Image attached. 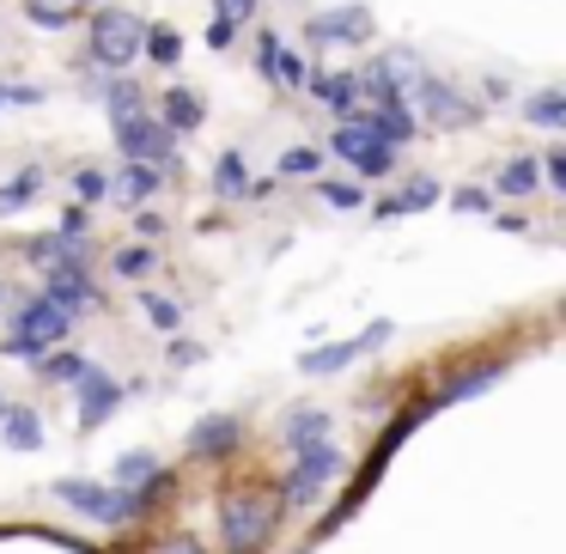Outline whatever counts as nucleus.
Listing matches in <instances>:
<instances>
[{
  "label": "nucleus",
  "mask_w": 566,
  "mask_h": 554,
  "mask_svg": "<svg viewBox=\"0 0 566 554\" xmlns=\"http://www.w3.org/2000/svg\"><path fill=\"white\" fill-rule=\"evenodd\" d=\"M165 554H208L201 542H177V548H165Z\"/></svg>",
  "instance_id": "nucleus-40"
},
{
  "label": "nucleus",
  "mask_w": 566,
  "mask_h": 554,
  "mask_svg": "<svg viewBox=\"0 0 566 554\" xmlns=\"http://www.w3.org/2000/svg\"><path fill=\"white\" fill-rule=\"evenodd\" d=\"M0 98H7V86H0Z\"/></svg>",
  "instance_id": "nucleus-43"
},
{
  "label": "nucleus",
  "mask_w": 566,
  "mask_h": 554,
  "mask_svg": "<svg viewBox=\"0 0 566 554\" xmlns=\"http://www.w3.org/2000/svg\"><path fill=\"white\" fill-rule=\"evenodd\" d=\"M305 86L317 92V104H329L335 116H354L359 111V86H354V74H323V67H305Z\"/></svg>",
  "instance_id": "nucleus-11"
},
{
  "label": "nucleus",
  "mask_w": 566,
  "mask_h": 554,
  "mask_svg": "<svg viewBox=\"0 0 566 554\" xmlns=\"http://www.w3.org/2000/svg\"><path fill=\"white\" fill-rule=\"evenodd\" d=\"M55 493H62V500L74 505V512H86L92 524H98V512H104V488H98V481H80V475H62V481H55Z\"/></svg>",
  "instance_id": "nucleus-22"
},
{
  "label": "nucleus",
  "mask_w": 566,
  "mask_h": 554,
  "mask_svg": "<svg viewBox=\"0 0 566 554\" xmlns=\"http://www.w3.org/2000/svg\"><path fill=\"white\" fill-rule=\"evenodd\" d=\"M323 159H329L323 147H286L281 153V171L286 177H323Z\"/></svg>",
  "instance_id": "nucleus-28"
},
{
  "label": "nucleus",
  "mask_w": 566,
  "mask_h": 554,
  "mask_svg": "<svg viewBox=\"0 0 566 554\" xmlns=\"http://www.w3.org/2000/svg\"><path fill=\"white\" fill-rule=\"evenodd\" d=\"M140 38H147V25L128 7H98L92 13V62L104 74H128L140 62Z\"/></svg>",
  "instance_id": "nucleus-2"
},
{
  "label": "nucleus",
  "mask_w": 566,
  "mask_h": 554,
  "mask_svg": "<svg viewBox=\"0 0 566 554\" xmlns=\"http://www.w3.org/2000/svg\"><path fill=\"white\" fill-rule=\"evenodd\" d=\"M274 524H281V500L269 488H238L220 500V536L232 554H256L274 536Z\"/></svg>",
  "instance_id": "nucleus-1"
},
{
  "label": "nucleus",
  "mask_w": 566,
  "mask_h": 554,
  "mask_svg": "<svg viewBox=\"0 0 566 554\" xmlns=\"http://www.w3.org/2000/svg\"><path fill=\"white\" fill-rule=\"evenodd\" d=\"M250 13H256V0H213V19H226V25H244Z\"/></svg>",
  "instance_id": "nucleus-34"
},
{
  "label": "nucleus",
  "mask_w": 566,
  "mask_h": 554,
  "mask_svg": "<svg viewBox=\"0 0 566 554\" xmlns=\"http://www.w3.org/2000/svg\"><path fill=\"white\" fill-rule=\"evenodd\" d=\"M311 43H371V7H342V13H317L305 25Z\"/></svg>",
  "instance_id": "nucleus-7"
},
{
  "label": "nucleus",
  "mask_w": 566,
  "mask_h": 554,
  "mask_svg": "<svg viewBox=\"0 0 566 554\" xmlns=\"http://www.w3.org/2000/svg\"><path fill=\"white\" fill-rule=\"evenodd\" d=\"M104 104H111V123H128V116H147V86L128 74H116L111 86H104Z\"/></svg>",
  "instance_id": "nucleus-17"
},
{
  "label": "nucleus",
  "mask_w": 566,
  "mask_h": 554,
  "mask_svg": "<svg viewBox=\"0 0 566 554\" xmlns=\"http://www.w3.org/2000/svg\"><path fill=\"white\" fill-rule=\"evenodd\" d=\"M140 55H147V62H159V67H177V62H184V31L147 25V38H140Z\"/></svg>",
  "instance_id": "nucleus-19"
},
{
  "label": "nucleus",
  "mask_w": 566,
  "mask_h": 554,
  "mask_svg": "<svg viewBox=\"0 0 566 554\" xmlns=\"http://www.w3.org/2000/svg\"><path fill=\"white\" fill-rule=\"evenodd\" d=\"M524 116H530V123H536V128H566V92H536V98H530L524 104Z\"/></svg>",
  "instance_id": "nucleus-25"
},
{
  "label": "nucleus",
  "mask_w": 566,
  "mask_h": 554,
  "mask_svg": "<svg viewBox=\"0 0 566 554\" xmlns=\"http://www.w3.org/2000/svg\"><path fill=\"white\" fill-rule=\"evenodd\" d=\"M213 189H220V196H250V171H244V153H232L226 147L220 159H213Z\"/></svg>",
  "instance_id": "nucleus-21"
},
{
  "label": "nucleus",
  "mask_w": 566,
  "mask_h": 554,
  "mask_svg": "<svg viewBox=\"0 0 566 554\" xmlns=\"http://www.w3.org/2000/svg\"><path fill=\"white\" fill-rule=\"evenodd\" d=\"M38 196H43V171H19V177H7V184H0V213L31 208Z\"/></svg>",
  "instance_id": "nucleus-23"
},
{
  "label": "nucleus",
  "mask_w": 566,
  "mask_h": 554,
  "mask_svg": "<svg viewBox=\"0 0 566 554\" xmlns=\"http://www.w3.org/2000/svg\"><path fill=\"white\" fill-rule=\"evenodd\" d=\"M317 184H323V201H329L335 213H354L359 201H366V196H359V184H347V177H317Z\"/></svg>",
  "instance_id": "nucleus-30"
},
{
  "label": "nucleus",
  "mask_w": 566,
  "mask_h": 554,
  "mask_svg": "<svg viewBox=\"0 0 566 554\" xmlns=\"http://www.w3.org/2000/svg\"><path fill=\"white\" fill-rule=\"evenodd\" d=\"M50 305H62L67 317H74V311H98L104 293L86 269H50Z\"/></svg>",
  "instance_id": "nucleus-9"
},
{
  "label": "nucleus",
  "mask_w": 566,
  "mask_h": 554,
  "mask_svg": "<svg viewBox=\"0 0 566 554\" xmlns=\"http://www.w3.org/2000/svg\"><path fill=\"white\" fill-rule=\"evenodd\" d=\"M140 311H147V323H153V330H165V335H177V323H184V305L165 299V293H140Z\"/></svg>",
  "instance_id": "nucleus-27"
},
{
  "label": "nucleus",
  "mask_w": 566,
  "mask_h": 554,
  "mask_svg": "<svg viewBox=\"0 0 566 554\" xmlns=\"http://www.w3.org/2000/svg\"><path fill=\"white\" fill-rule=\"evenodd\" d=\"M165 359H171V366H196V359H201V347H196V342H177V335H171V347H165Z\"/></svg>",
  "instance_id": "nucleus-37"
},
{
  "label": "nucleus",
  "mask_w": 566,
  "mask_h": 554,
  "mask_svg": "<svg viewBox=\"0 0 566 554\" xmlns=\"http://www.w3.org/2000/svg\"><path fill=\"white\" fill-rule=\"evenodd\" d=\"M256 67H262V74H269V80H281L286 92H298V86H305V62H298V55L286 50V43L274 38V31H269V38H262V55H256Z\"/></svg>",
  "instance_id": "nucleus-13"
},
{
  "label": "nucleus",
  "mask_w": 566,
  "mask_h": 554,
  "mask_svg": "<svg viewBox=\"0 0 566 554\" xmlns=\"http://www.w3.org/2000/svg\"><path fill=\"white\" fill-rule=\"evenodd\" d=\"M111 269L123 274V281H140V274H153V250H147V244H123V250L111 257Z\"/></svg>",
  "instance_id": "nucleus-29"
},
{
  "label": "nucleus",
  "mask_w": 566,
  "mask_h": 554,
  "mask_svg": "<svg viewBox=\"0 0 566 554\" xmlns=\"http://www.w3.org/2000/svg\"><path fill=\"white\" fill-rule=\"evenodd\" d=\"M439 201V184L432 177H415V184H402L390 201H378V220H402V213H420V208H432Z\"/></svg>",
  "instance_id": "nucleus-16"
},
{
  "label": "nucleus",
  "mask_w": 566,
  "mask_h": 554,
  "mask_svg": "<svg viewBox=\"0 0 566 554\" xmlns=\"http://www.w3.org/2000/svg\"><path fill=\"white\" fill-rule=\"evenodd\" d=\"M80 7H86V0H25V13L38 19V25H50V31L74 25V19H80Z\"/></svg>",
  "instance_id": "nucleus-26"
},
{
  "label": "nucleus",
  "mask_w": 566,
  "mask_h": 554,
  "mask_svg": "<svg viewBox=\"0 0 566 554\" xmlns=\"http://www.w3.org/2000/svg\"><path fill=\"white\" fill-rule=\"evenodd\" d=\"M0 427H7V445H13V451H38L43 445V420L31 415V408H7Z\"/></svg>",
  "instance_id": "nucleus-20"
},
{
  "label": "nucleus",
  "mask_w": 566,
  "mask_h": 554,
  "mask_svg": "<svg viewBox=\"0 0 566 554\" xmlns=\"http://www.w3.org/2000/svg\"><path fill=\"white\" fill-rule=\"evenodd\" d=\"M165 171L159 165H140V159H123V171L104 177V196H116V208H140L147 196H159Z\"/></svg>",
  "instance_id": "nucleus-8"
},
{
  "label": "nucleus",
  "mask_w": 566,
  "mask_h": 554,
  "mask_svg": "<svg viewBox=\"0 0 566 554\" xmlns=\"http://www.w3.org/2000/svg\"><path fill=\"white\" fill-rule=\"evenodd\" d=\"M201 116H208V111H201V92H196V86H171V92L159 98V123L171 128V135H196Z\"/></svg>",
  "instance_id": "nucleus-12"
},
{
  "label": "nucleus",
  "mask_w": 566,
  "mask_h": 554,
  "mask_svg": "<svg viewBox=\"0 0 566 554\" xmlns=\"http://www.w3.org/2000/svg\"><path fill=\"white\" fill-rule=\"evenodd\" d=\"M86 226H92L86 208H67V213H62V238H86Z\"/></svg>",
  "instance_id": "nucleus-39"
},
{
  "label": "nucleus",
  "mask_w": 566,
  "mask_h": 554,
  "mask_svg": "<svg viewBox=\"0 0 566 554\" xmlns=\"http://www.w3.org/2000/svg\"><path fill=\"white\" fill-rule=\"evenodd\" d=\"M238 439H244V427H238L232 415H201L196 427H189V451L208 457V463H213V457H232Z\"/></svg>",
  "instance_id": "nucleus-10"
},
{
  "label": "nucleus",
  "mask_w": 566,
  "mask_h": 554,
  "mask_svg": "<svg viewBox=\"0 0 566 554\" xmlns=\"http://www.w3.org/2000/svg\"><path fill=\"white\" fill-rule=\"evenodd\" d=\"M86 366H92V359L80 354V347H62V354H50V359L38 366V378H43V384H74Z\"/></svg>",
  "instance_id": "nucleus-24"
},
{
  "label": "nucleus",
  "mask_w": 566,
  "mask_h": 554,
  "mask_svg": "<svg viewBox=\"0 0 566 554\" xmlns=\"http://www.w3.org/2000/svg\"><path fill=\"white\" fill-rule=\"evenodd\" d=\"M329 153L347 159V171H359V177H390L396 171V147L384 135H371L366 123H342L329 135Z\"/></svg>",
  "instance_id": "nucleus-4"
},
{
  "label": "nucleus",
  "mask_w": 566,
  "mask_h": 554,
  "mask_svg": "<svg viewBox=\"0 0 566 554\" xmlns=\"http://www.w3.org/2000/svg\"><path fill=\"white\" fill-rule=\"evenodd\" d=\"M0 305H7V281H0Z\"/></svg>",
  "instance_id": "nucleus-41"
},
{
  "label": "nucleus",
  "mask_w": 566,
  "mask_h": 554,
  "mask_svg": "<svg viewBox=\"0 0 566 554\" xmlns=\"http://www.w3.org/2000/svg\"><path fill=\"white\" fill-rule=\"evenodd\" d=\"M542 177H548V189H566V153H542V165H536Z\"/></svg>",
  "instance_id": "nucleus-36"
},
{
  "label": "nucleus",
  "mask_w": 566,
  "mask_h": 554,
  "mask_svg": "<svg viewBox=\"0 0 566 554\" xmlns=\"http://www.w3.org/2000/svg\"><path fill=\"white\" fill-rule=\"evenodd\" d=\"M329 475H342V451H335L329 439L293 451V469H286V481H281L286 505H317L323 488H329Z\"/></svg>",
  "instance_id": "nucleus-3"
},
{
  "label": "nucleus",
  "mask_w": 566,
  "mask_h": 554,
  "mask_svg": "<svg viewBox=\"0 0 566 554\" xmlns=\"http://www.w3.org/2000/svg\"><path fill=\"white\" fill-rule=\"evenodd\" d=\"M7 408H13V403H7V396H0V415H7Z\"/></svg>",
  "instance_id": "nucleus-42"
},
{
  "label": "nucleus",
  "mask_w": 566,
  "mask_h": 554,
  "mask_svg": "<svg viewBox=\"0 0 566 554\" xmlns=\"http://www.w3.org/2000/svg\"><path fill=\"white\" fill-rule=\"evenodd\" d=\"M238 43V25H226V19H213L208 25V50H232Z\"/></svg>",
  "instance_id": "nucleus-38"
},
{
  "label": "nucleus",
  "mask_w": 566,
  "mask_h": 554,
  "mask_svg": "<svg viewBox=\"0 0 566 554\" xmlns=\"http://www.w3.org/2000/svg\"><path fill=\"white\" fill-rule=\"evenodd\" d=\"M86 7H92V0H86Z\"/></svg>",
  "instance_id": "nucleus-44"
},
{
  "label": "nucleus",
  "mask_w": 566,
  "mask_h": 554,
  "mask_svg": "<svg viewBox=\"0 0 566 554\" xmlns=\"http://www.w3.org/2000/svg\"><path fill=\"white\" fill-rule=\"evenodd\" d=\"M354 359H359V342H342V347H311V354L298 359V372H305V378H329V372L354 366Z\"/></svg>",
  "instance_id": "nucleus-18"
},
{
  "label": "nucleus",
  "mask_w": 566,
  "mask_h": 554,
  "mask_svg": "<svg viewBox=\"0 0 566 554\" xmlns=\"http://www.w3.org/2000/svg\"><path fill=\"white\" fill-rule=\"evenodd\" d=\"M74 201H104V171H74Z\"/></svg>",
  "instance_id": "nucleus-35"
},
{
  "label": "nucleus",
  "mask_w": 566,
  "mask_h": 554,
  "mask_svg": "<svg viewBox=\"0 0 566 554\" xmlns=\"http://www.w3.org/2000/svg\"><path fill=\"white\" fill-rule=\"evenodd\" d=\"M500 378V366H481V372H463V378H451V390L444 396H469V390H481V384H493Z\"/></svg>",
  "instance_id": "nucleus-33"
},
{
  "label": "nucleus",
  "mask_w": 566,
  "mask_h": 554,
  "mask_svg": "<svg viewBox=\"0 0 566 554\" xmlns=\"http://www.w3.org/2000/svg\"><path fill=\"white\" fill-rule=\"evenodd\" d=\"M451 208H457V213H488V208H493V189H475V184H463V189L451 196Z\"/></svg>",
  "instance_id": "nucleus-32"
},
{
  "label": "nucleus",
  "mask_w": 566,
  "mask_h": 554,
  "mask_svg": "<svg viewBox=\"0 0 566 554\" xmlns=\"http://www.w3.org/2000/svg\"><path fill=\"white\" fill-rule=\"evenodd\" d=\"M153 469H159V463H153L147 451H123V457H116V481H123V488H140Z\"/></svg>",
  "instance_id": "nucleus-31"
},
{
  "label": "nucleus",
  "mask_w": 566,
  "mask_h": 554,
  "mask_svg": "<svg viewBox=\"0 0 566 554\" xmlns=\"http://www.w3.org/2000/svg\"><path fill=\"white\" fill-rule=\"evenodd\" d=\"M74 396H80V432L104 427V420H111L116 408L128 403V390H123V384H116L104 366H86V372H80V378H74Z\"/></svg>",
  "instance_id": "nucleus-6"
},
{
  "label": "nucleus",
  "mask_w": 566,
  "mask_h": 554,
  "mask_svg": "<svg viewBox=\"0 0 566 554\" xmlns=\"http://www.w3.org/2000/svg\"><path fill=\"white\" fill-rule=\"evenodd\" d=\"M536 184H542V171H536V153H517V159H505V165H500V177H493V196H512V201H524V196H536Z\"/></svg>",
  "instance_id": "nucleus-14"
},
{
  "label": "nucleus",
  "mask_w": 566,
  "mask_h": 554,
  "mask_svg": "<svg viewBox=\"0 0 566 554\" xmlns=\"http://www.w3.org/2000/svg\"><path fill=\"white\" fill-rule=\"evenodd\" d=\"M329 439V415L323 408H293V415L281 420V445L286 451H305V445Z\"/></svg>",
  "instance_id": "nucleus-15"
},
{
  "label": "nucleus",
  "mask_w": 566,
  "mask_h": 554,
  "mask_svg": "<svg viewBox=\"0 0 566 554\" xmlns=\"http://www.w3.org/2000/svg\"><path fill=\"white\" fill-rule=\"evenodd\" d=\"M116 147H123V159H140V165H171L177 159V135L159 123V116H128V123H116Z\"/></svg>",
  "instance_id": "nucleus-5"
}]
</instances>
